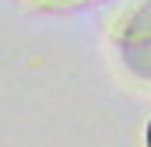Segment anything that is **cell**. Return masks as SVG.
<instances>
[{
	"mask_svg": "<svg viewBox=\"0 0 151 147\" xmlns=\"http://www.w3.org/2000/svg\"><path fill=\"white\" fill-rule=\"evenodd\" d=\"M148 140H151V137H148Z\"/></svg>",
	"mask_w": 151,
	"mask_h": 147,
	"instance_id": "6da1fadb",
	"label": "cell"
}]
</instances>
